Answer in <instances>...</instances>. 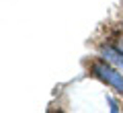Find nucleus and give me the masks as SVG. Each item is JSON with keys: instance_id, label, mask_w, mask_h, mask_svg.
<instances>
[{"instance_id": "f257e3e1", "label": "nucleus", "mask_w": 123, "mask_h": 113, "mask_svg": "<svg viewBox=\"0 0 123 113\" xmlns=\"http://www.w3.org/2000/svg\"><path fill=\"white\" fill-rule=\"evenodd\" d=\"M92 74H94L101 82H105L107 86H111L115 93L123 95V74H121L119 68L107 64L105 60H98V62L92 64Z\"/></svg>"}, {"instance_id": "f03ea898", "label": "nucleus", "mask_w": 123, "mask_h": 113, "mask_svg": "<svg viewBox=\"0 0 123 113\" xmlns=\"http://www.w3.org/2000/svg\"><path fill=\"white\" fill-rule=\"evenodd\" d=\"M101 60H105L107 64L115 66L123 72V49L119 45H103L101 47Z\"/></svg>"}, {"instance_id": "7ed1b4c3", "label": "nucleus", "mask_w": 123, "mask_h": 113, "mask_svg": "<svg viewBox=\"0 0 123 113\" xmlns=\"http://www.w3.org/2000/svg\"><path fill=\"white\" fill-rule=\"evenodd\" d=\"M107 103H109V113H121V109H119V103L113 99V97L107 95Z\"/></svg>"}, {"instance_id": "20e7f679", "label": "nucleus", "mask_w": 123, "mask_h": 113, "mask_svg": "<svg viewBox=\"0 0 123 113\" xmlns=\"http://www.w3.org/2000/svg\"><path fill=\"white\" fill-rule=\"evenodd\" d=\"M119 47H121V49H123V39H121V41H119Z\"/></svg>"}, {"instance_id": "39448f33", "label": "nucleus", "mask_w": 123, "mask_h": 113, "mask_svg": "<svg viewBox=\"0 0 123 113\" xmlns=\"http://www.w3.org/2000/svg\"><path fill=\"white\" fill-rule=\"evenodd\" d=\"M121 27H123V25H121Z\"/></svg>"}]
</instances>
